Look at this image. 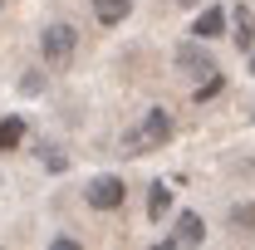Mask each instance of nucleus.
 Segmentation results:
<instances>
[{"label": "nucleus", "instance_id": "nucleus-1", "mask_svg": "<svg viewBox=\"0 0 255 250\" xmlns=\"http://www.w3.org/2000/svg\"><path fill=\"white\" fill-rule=\"evenodd\" d=\"M172 137V118H167V108H147L137 123L128 127V137H123V147L132 157H142V152H157L162 142Z\"/></svg>", "mask_w": 255, "mask_h": 250}, {"label": "nucleus", "instance_id": "nucleus-2", "mask_svg": "<svg viewBox=\"0 0 255 250\" xmlns=\"http://www.w3.org/2000/svg\"><path fill=\"white\" fill-rule=\"evenodd\" d=\"M39 49H44V59L54 64V69H64V64L74 59V49H79V34H74V25H49V30L39 34Z\"/></svg>", "mask_w": 255, "mask_h": 250}, {"label": "nucleus", "instance_id": "nucleus-3", "mask_svg": "<svg viewBox=\"0 0 255 250\" xmlns=\"http://www.w3.org/2000/svg\"><path fill=\"white\" fill-rule=\"evenodd\" d=\"M84 196H89V206H98V211H118L123 196H128V187L118 182V177H94Z\"/></svg>", "mask_w": 255, "mask_h": 250}, {"label": "nucleus", "instance_id": "nucleus-4", "mask_svg": "<svg viewBox=\"0 0 255 250\" xmlns=\"http://www.w3.org/2000/svg\"><path fill=\"white\" fill-rule=\"evenodd\" d=\"M177 69H182V74H196V79L216 74V64L206 54V39H201V44H182V49H177Z\"/></svg>", "mask_w": 255, "mask_h": 250}, {"label": "nucleus", "instance_id": "nucleus-5", "mask_svg": "<svg viewBox=\"0 0 255 250\" xmlns=\"http://www.w3.org/2000/svg\"><path fill=\"white\" fill-rule=\"evenodd\" d=\"M177 246H201L206 241V226H201V216L196 211H187V216H177V236H172Z\"/></svg>", "mask_w": 255, "mask_h": 250}, {"label": "nucleus", "instance_id": "nucleus-6", "mask_svg": "<svg viewBox=\"0 0 255 250\" xmlns=\"http://www.w3.org/2000/svg\"><path fill=\"white\" fill-rule=\"evenodd\" d=\"M221 30H226V10H221V5H206V10L196 15V30H191V34H201V39H216Z\"/></svg>", "mask_w": 255, "mask_h": 250}, {"label": "nucleus", "instance_id": "nucleus-7", "mask_svg": "<svg viewBox=\"0 0 255 250\" xmlns=\"http://www.w3.org/2000/svg\"><path fill=\"white\" fill-rule=\"evenodd\" d=\"M20 137H25V118H5L0 123V152H15Z\"/></svg>", "mask_w": 255, "mask_h": 250}, {"label": "nucleus", "instance_id": "nucleus-8", "mask_svg": "<svg viewBox=\"0 0 255 250\" xmlns=\"http://www.w3.org/2000/svg\"><path fill=\"white\" fill-rule=\"evenodd\" d=\"M94 15L103 25H118V20H128V0H94Z\"/></svg>", "mask_w": 255, "mask_h": 250}, {"label": "nucleus", "instance_id": "nucleus-9", "mask_svg": "<svg viewBox=\"0 0 255 250\" xmlns=\"http://www.w3.org/2000/svg\"><path fill=\"white\" fill-rule=\"evenodd\" d=\"M167 206H172V191H167V182H152V196H147V216L162 221L167 216Z\"/></svg>", "mask_w": 255, "mask_h": 250}, {"label": "nucleus", "instance_id": "nucleus-10", "mask_svg": "<svg viewBox=\"0 0 255 250\" xmlns=\"http://www.w3.org/2000/svg\"><path fill=\"white\" fill-rule=\"evenodd\" d=\"M231 39H236L241 49H251V44H255V15H251V10L236 15V34H231Z\"/></svg>", "mask_w": 255, "mask_h": 250}, {"label": "nucleus", "instance_id": "nucleus-11", "mask_svg": "<svg viewBox=\"0 0 255 250\" xmlns=\"http://www.w3.org/2000/svg\"><path fill=\"white\" fill-rule=\"evenodd\" d=\"M231 226L251 236V231H255V206H231Z\"/></svg>", "mask_w": 255, "mask_h": 250}, {"label": "nucleus", "instance_id": "nucleus-12", "mask_svg": "<svg viewBox=\"0 0 255 250\" xmlns=\"http://www.w3.org/2000/svg\"><path fill=\"white\" fill-rule=\"evenodd\" d=\"M39 162H44V167H49V172H64V167H69V157H64L59 147H49V142H44V147H39Z\"/></svg>", "mask_w": 255, "mask_h": 250}, {"label": "nucleus", "instance_id": "nucleus-13", "mask_svg": "<svg viewBox=\"0 0 255 250\" xmlns=\"http://www.w3.org/2000/svg\"><path fill=\"white\" fill-rule=\"evenodd\" d=\"M221 84H226L221 74H211V79H206V84L196 89V98H201V103H206V98H216V94H221Z\"/></svg>", "mask_w": 255, "mask_h": 250}, {"label": "nucleus", "instance_id": "nucleus-14", "mask_svg": "<svg viewBox=\"0 0 255 250\" xmlns=\"http://www.w3.org/2000/svg\"><path fill=\"white\" fill-rule=\"evenodd\" d=\"M182 5H196V0H182Z\"/></svg>", "mask_w": 255, "mask_h": 250}, {"label": "nucleus", "instance_id": "nucleus-15", "mask_svg": "<svg viewBox=\"0 0 255 250\" xmlns=\"http://www.w3.org/2000/svg\"><path fill=\"white\" fill-rule=\"evenodd\" d=\"M251 69H255V59H251Z\"/></svg>", "mask_w": 255, "mask_h": 250}]
</instances>
